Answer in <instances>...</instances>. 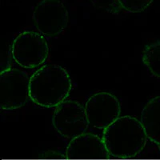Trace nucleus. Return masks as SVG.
Listing matches in <instances>:
<instances>
[{
  "mask_svg": "<svg viewBox=\"0 0 160 160\" xmlns=\"http://www.w3.org/2000/svg\"><path fill=\"white\" fill-rule=\"evenodd\" d=\"M141 122L147 136L160 143V96L150 100L141 114Z\"/></svg>",
  "mask_w": 160,
  "mask_h": 160,
  "instance_id": "nucleus-9",
  "label": "nucleus"
},
{
  "mask_svg": "<svg viewBox=\"0 0 160 160\" xmlns=\"http://www.w3.org/2000/svg\"><path fill=\"white\" fill-rule=\"evenodd\" d=\"M85 110L90 125L103 130L119 118L121 114L118 98L109 92L91 95L86 102Z\"/></svg>",
  "mask_w": 160,
  "mask_h": 160,
  "instance_id": "nucleus-7",
  "label": "nucleus"
},
{
  "mask_svg": "<svg viewBox=\"0 0 160 160\" xmlns=\"http://www.w3.org/2000/svg\"><path fill=\"white\" fill-rule=\"evenodd\" d=\"M153 0H118L122 10L131 13L143 11L151 5Z\"/></svg>",
  "mask_w": 160,
  "mask_h": 160,
  "instance_id": "nucleus-11",
  "label": "nucleus"
},
{
  "mask_svg": "<svg viewBox=\"0 0 160 160\" xmlns=\"http://www.w3.org/2000/svg\"><path fill=\"white\" fill-rule=\"evenodd\" d=\"M33 22L42 35L54 37L65 30L69 14L60 0H42L33 12Z\"/></svg>",
  "mask_w": 160,
  "mask_h": 160,
  "instance_id": "nucleus-6",
  "label": "nucleus"
},
{
  "mask_svg": "<svg viewBox=\"0 0 160 160\" xmlns=\"http://www.w3.org/2000/svg\"><path fill=\"white\" fill-rule=\"evenodd\" d=\"M90 1L97 9L102 10L112 14H116L122 10L118 2V0H90Z\"/></svg>",
  "mask_w": 160,
  "mask_h": 160,
  "instance_id": "nucleus-12",
  "label": "nucleus"
},
{
  "mask_svg": "<svg viewBox=\"0 0 160 160\" xmlns=\"http://www.w3.org/2000/svg\"><path fill=\"white\" fill-rule=\"evenodd\" d=\"M72 83L67 70L47 64L30 77V99L46 108H56L70 95Z\"/></svg>",
  "mask_w": 160,
  "mask_h": 160,
  "instance_id": "nucleus-1",
  "label": "nucleus"
},
{
  "mask_svg": "<svg viewBox=\"0 0 160 160\" xmlns=\"http://www.w3.org/2000/svg\"><path fill=\"white\" fill-rule=\"evenodd\" d=\"M142 62L153 75L160 78V40L146 46Z\"/></svg>",
  "mask_w": 160,
  "mask_h": 160,
  "instance_id": "nucleus-10",
  "label": "nucleus"
},
{
  "mask_svg": "<svg viewBox=\"0 0 160 160\" xmlns=\"http://www.w3.org/2000/svg\"><path fill=\"white\" fill-rule=\"evenodd\" d=\"M147 134L140 120L135 117L120 116L104 129V143L108 151L115 156L129 158L143 148Z\"/></svg>",
  "mask_w": 160,
  "mask_h": 160,
  "instance_id": "nucleus-2",
  "label": "nucleus"
},
{
  "mask_svg": "<svg viewBox=\"0 0 160 160\" xmlns=\"http://www.w3.org/2000/svg\"><path fill=\"white\" fill-rule=\"evenodd\" d=\"M30 98V78L24 71L6 68L0 73V108L15 110Z\"/></svg>",
  "mask_w": 160,
  "mask_h": 160,
  "instance_id": "nucleus-4",
  "label": "nucleus"
},
{
  "mask_svg": "<svg viewBox=\"0 0 160 160\" xmlns=\"http://www.w3.org/2000/svg\"><path fill=\"white\" fill-rule=\"evenodd\" d=\"M108 149L102 138L91 133H84L74 138L68 148L70 158L108 159Z\"/></svg>",
  "mask_w": 160,
  "mask_h": 160,
  "instance_id": "nucleus-8",
  "label": "nucleus"
},
{
  "mask_svg": "<svg viewBox=\"0 0 160 160\" xmlns=\"http://www.w3.org/2000/svg\"><path fill=\"white\" fill-rule=\"evenodd\" d=\"M47 160H60V159H47Z\"/></svg>",
  "mask_w": 160,
  "mask_h": 160,
  "instance_id": "nucleus-13",
  "label": "nucleus"
},
{
  "mask_svg": "<svg viewBox=\"0 0 160 160\" xmlns=\"http://www.w3.org/2000/svg\"><path fill=\"white\" fill-rule=\"evenodd\" d=\"M52 124L60 135L72 138L86 133L90 125L85 107L73 100H65L55 108Z\"/></svg>",
  "mask_w": 160,
  "mask_h": 160,
  "instance_id": "nucleus-5",
  "label": "nucleus"
},
{
  "mask_svg": "<svg viewBox=\"0 0 160 160\" xmlns=\"http://www.w3.org/2000/svg\"><path fill=\"white\" fill-rule=\"evenodd\" d=\"M49 55V48L43 35L35 31H24L13 41L11 55L20 67L33 69L42 65Z\"/></svg>",
  "mask_w": 160,
  "mask_h": 160,
  "instance_id": "nucleus-3",
  "label": "nucleus"
}]
</instances>
